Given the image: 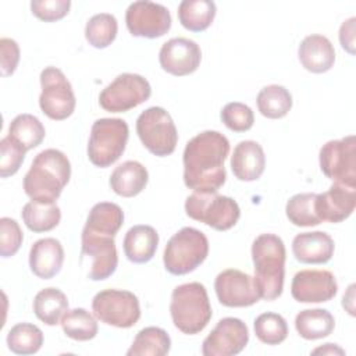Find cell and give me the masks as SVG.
<instances>
[{"label": "cell", "instance_id": "1", "mask_svg": "<svg viewBox=\"0 0 356 356\" xmlns=\"http://www.w3.org/2000/svg\"><path fill=\"white\" fill-rule=\"evenodd\" d=\"M229 140L218 131H203L193 136L184 150V182L189 189L217 192L225 182L224 161Z\"/></svg>", "mask_w": 356, "mask_h": 356}, {"label": "cell", "instance_id": "2", "mask_svg": "<svg viewBox=\"0 0 356 356\" xmlns=\"http://www.w3.org/2000/svg\"><path fill=\"white\" fill-rule=\"evenodd\" d=\"M71 177L68 157L57 149L36 154L24 177V191L35 202L56 203Z\"/></svg>", "mask_w": 356, "mask_h": 356}, {"label": "cell", "instance_id": "3", "mask_svg": "<svg viewBox=\"0 0 356 356\" xmlns=\"http://www.w3.org/2000/svg\"><path fill=\"white\" fill-rule=\"evenodd\" d=\"M285 245L280 236L261 234L253 241V280L261 299L274 300L281 296L285 277Z\"/></svg>", "mask_w": 356, "mask_h": 356}, {"label": "cell", "instance_id": "4", "mask_svg": "<svg viewBox=\"0 0 356 356\" xmlns=\"http://www.w3.org/2000/svg\"><path fill=\"white\" fill-rule=\"evenodd\" d=\"M170 313L174 325L184 334L195 335L206 328L213 312L207 291L200 282H188L174 288Z\"/></svg>", "mask_w": 356, "mask_h": 356}, {"label": "cell", "instance_id": "5", "mask_svg": "<svg viewBox=\"0 0 356 356\" xmlns=\"http://www.w3.org/2000/svg\"><path fill=\"white\" fill-rule=\"evenodd\" d=\"M209 254L206 235L193 227H184L165 245L163 261L172 275H185L196 270Z\"/></svg>", "mask_w": 356, "mask_h": 356}, {"label": "cell", "instance_id": "6", "mask_svg": "<svg viewBox=\"0 0 356 356\" xmlns=\"http://www.w3.org/2000/svg\"><path fill=\"white\" fill-rule=\"evenodd\" d=\"M129 136L128 124L121 118L96 120L88 142V157L96 167L106 168L124 153Z\"/></svg>", "mask_w": 356, "mask_h": 356}, {"label": "cell", "instance_id": "7", "mask_svg": "<svg viewBox=\"0 0 356 356\" xmlns=\"http://www.w3.org/2000/svg\"><path fill=\"white\" fill-rule=\"evenodd\" d=\"M185 211L192 220L200 221L217 231L232 228L241 217L238 203L232 197L218 195L217 192L193 191L185 200Z\"/></svg>", "mask_w": 356, "mask_h": 356}, {"label": "cell", "instance_id": "8", "mask_svg": "<svg viewBox=\"0 0 356 356\" xmlns=\"http://www.w3.org/2000/svg\"><path fill=\"white\" fill-rule=\"evenodd\" d=\"M136 134L142 145L154 156L171 154L178 142V132L170 113L163 107H149L136 120Z\"/></svg>", "mask_w": 356, "mask_h": 356}, {"label": "cell", "instance_id": "9", "mask_svg": "<svg viewBox=\"0 0 356 356\" xmlns=\"http://www.w3.org/2000/svg\"><path fill=\"white\" fill-rule=\"evenodd\" d=\"M92 310L97 320L117 328H129L140 318L136 295L122 289H104L95 295Z\"/></svg>", "mask_w": 356, "mask_h": 356}, {"label": "cell", "instance_id": "10", "mask_svg": "<svg viewBox=\"0 0 356 356\" xmlns=\"http://www.w3.org/2000/svg\"><path fill=\"white\" fill-rule=\"evenodd\" d=\"M42 93L39 106L51 120L61 121L68 118L75 110V95L70 81L57 67H46L40 72Z\"/></svg>", "mask_w": 356, "mask_h": 356}, {"label": "cell", "instance_id": "11", "mask_svg": "<svg viewBox=\"0 0 356 356\" xmlns=\"http://www.w3.org/2000/svg\"><path fill=\"white\" fill-rule=\"evenodd\" d=\"M152 95V86L146 78L138 74H120L99 95L100 106L110 113H124L142 103Z\"/></svg>", "mask_w": 356, "mask_h": 356}, {"label": "cell", "instance_id": "12", "mask_svg": "<svg viewBox=\"0 0 356 356\" xmlns=\"http://www.w3.org/2000/svg\"><path fill=\"white\" fill-rule=\"evenodd\" d=\"M318 159L327 178L356 188V138L353 135L328 140L320 149Z\"/></svg>", "mask_w": 356, "mask_h": 356}, {"label": "cell", "instance_id": "13", "mask_svg": "<svg viewBox=\"0 0 356 356\" xmlns=\"http://www.w3.org/2000/svg\"><path fill=\"white\" fill-rule=\"evenodd\" d=\"M125 22L132 36L156 39L170 31L171 15L168 8L159 3L139 0L128 6Z\"/></svg>", "mask_w": 356, "mask_h": 356}, {"label": "cell", "instance_id": "14", "mask_svg": "<svg viewBox=\"0 0 356 356\" xmlns=\"http://www.w3.org/2000/svg\"><path fill=\"white\" fill-rule=\"evenodd\" d=\"M82 256L90 257V270L88 277L93 281H102L114 274L118 264V254L114 236L99 234L83 227L81 235Z\"/></svg>", "mask_w": 356, "mask_h": 356}, {"label": "cell", "instance_id": "15", "mask_svg": "<svg viewBox=\"0 0 356 356\" xmlns=\"http://www.w3.org/2000/svg\"><path fill=\"white\" fill-rule=\"evenodd\" d=\"M248 342V325L241 318L224 317L204 338L202 353L204 356H234L241 353Z\"/></svg>", "mask_w": 356, "mask_h": 356}, {"label": "cell", "instance_id": "16", "mask_svg": "<svg viewBox=\"0 0 356 356\" xmlns=\"http://www.w3.org/2000/svg\"><path fill=\"white\" fill-rule=\"evenodd\" d=\"M214 289L218 302L227 307H248L261 299L253 277L236 268L221 271L216 277Z\"/></svg>", "mask_w": 356, "mask_h": 356}, {"label": "cell", "instance_id": "17", "mask_svg": "<svg viewBox=\"0 0 356 356\" xmlns=\"http://www.w3.org/2000/svg\"><path fill=\"white\" fill-rule=\"evenodd\" d=\"M338 292L334 274L328 270H302L293 275L291 293L300 303H321L331 300Z\"/></svg>", "mask_w": 356, "mask_h": 356}, {"label": "cell", "instance_id": "18", "mask_svg": "<svg viewBox=\"0 0 356 356\" xmlns=\"http://www.w3.org/2000/svg\"><path fill=\"white\" fill-rule=\"evenodd\" d=\"M202 51L196 42L188 38H172L167 40L159 53L161 68L175 76L195 72L200 65Z\"/></svg>", "mask_w": 356, "mask_h": 356}, {"label": "cell", "instance_id": "19", "mask_svg": "<svg viewBox=\"0 0 356 356\" xmlns=\"http://www.w3.org/2000/svg\"><path fill=\"white\" fill-rule=\"evenodd\" d=\"M356 206V188L334 182L328 191L318 193L314 210L321 221L341 222L346 220Z\"/></svg>", "mask_w": 356, "mask_h": 356}, {"label": "cell", "instance_id": "20", "mask_svg": "<svg viewBox=\"0 0 356 356\" xmlns=\"http://www.w3.org/2000/svg\"><path fill=\"white\" fill-rule=\"evenodd\" d=\"M334 241L323 231L298 234L292 241V253L295 259L305 264H324L334 254Z\"/></svg>", "mask_w": 356, "mask_h": 356}, {"label": "cell", "instance_id": "21", "mask_svg": "<svg viewBox=\"0 0 356 356\" xmlns=\"http://www.w3.org/2000/svg\"><path fill=\"white\" fill-rule=\"evenodd\" d=\"M64 263V249L58 239L43 238L36 241L29 250L31 271L42 280L57 275Z\"/></svg>", "mask_w": 356, "mask_h": 356}, {"label": "cell", "instance_id": "22", "mask_svg": "<svg viewBox=\"0 0 356 356\" xmlns=\"http://www.w3.org/2000/svg\"><path fill=\"white\" fill-rule=\"evenodd\" d=\"M298 57L305 70L314 74H323L334 67L335 50L328 38L314 33L306 36L300 42Z\"/></svg>", "mask_w": 356, "mask_h": 356}, {"label": "cell", "instance_id": "23", "mask_svg": "<svg viewBox=\"0 0 356 356\" xmlns=\"http://www.w3.org/2000/svg\"><path fill=\"white\" fill-rule=\"evenodd\" d=\"M266 167L263 147L254 140L239 142L231 156V170L239 181H256Z\"/></svg>", "mask_w": 356, "mask_h": 356}, {"label": "cell", "instance_id": "24", "mask_svg": "<svg viewBox=\"0 0 356 356\" xmlns=\"http://www.w3.org/2000/svg\"><path fill=\"white\" fill-rule=\"evenodd\" d=\"M159 245V234L150 225H134L124 236V253L127 259L136 264L147 263L153 259Z\"/></svg>", "mask_w": 356, "mask_h": 356}, {"label": "cell", "instance_id": "25", "mask_svg": "<svg viewBox=\"0 0 356 356\" xmlns=\"http://www.w3.org/2000/svg\"><path fill=\"white\" fill-rule=\"evenodd\" d=\"M149 174L143 164L135 160L121 163L110 175L111 189L122 197H134L139 195L147 185Z\"/></svg>", "mask_w": 356, "mask_h": 356}, {"label": "cell", "instance_id": "26", "mask_svg": "<svg viewBox=\"0 0 356 356\" xmlns=\"http://www.w3.org/2000/svg\"><path fill=\"white\" fill-rule=\"evenodd\" d=\"M335 327L334 316L325 309H305L295 317V328L305 339H321L328 337Z\"/></svg>", "mask_w": 356, "mask_h": 356}, {"label": "cell", "instance_id": "27", "mask_svg": "<svg viewBox=\"0 0 356 356\" xmlns=\"http://www.w3.org/2000/svg\"><path fill=\"white\" fill-rule=\"evenodd\" d=\"M68 310V299L58 288H44L33 299V313L46 325H56Z\"/></svg>", "mask_w": 356, "mask_h": 356}, {"label": "cell", "instance_id": "28", "mask_svg": "<svg viewBox=\"0 0 356 356\" xmlns=\"http://www.w3.org/2000/svg\"><path fill=\"white\" fill-rule=\"evenodd\" d=\"M216 3L211 0H184L178 6V19L191 32L207 29L216 17Z\"/></svg>", "mask_w": 356, "mask_h": 356}, {"label": "cell", "instance_id": "29", "mask_svg": "<svg viewBox=\"0 0 356 356\" xmlns=\"http://www.w3.org/2000/svg\"><path fill=\"white\" fill-rule=\"evenodd\" d=\"M122 222L124 211L118 204L111 202H100L90 209L85 228L114 236L120 231Z\"/></svg>", "mask_w": 356, "mask_h": 356}, {"label": "cell", "instance_id": "30", "mask_svg": "<svg viewBox=\"0 0 356 356\" xmlns=\"http://www.w3.org/2000/svg\"><path fill=\"white\" fill-rule=\"evenodd\" d=\"M171 349V338L160 327H145L142 328L136 337L131 348L127 350L128 356H164Z\"/></svg>", "mask_w": 356, "mask_h": 356}, {"label": "cell", "instance_id": "31", "mask_svg": "<svg viewBox=\"0 0 356 356\" xmlns=\"http://www.w3.org/2000/svg\"><path fill=\"white\" fill-rule=\"evenodd\" d=\"M21 217L31 231L39 234L56 228L61 220V211L56 203L31 200L22 207Z\"/></svg>", "mask_w": 356, "mask_h": 356}, {"label": "cell", "instance_id": "32", "mask_svg": "<svg viewBox=\"0 0 356 356\" xmlns=\"http://www.w3.org/2000/svg\"><path fill=\"white\" fill-rule=\"evenodd\" d=\"M46 131L38 117L32 114L17 115L8 128V136L15 140L25 152L38 147L44 139Z\"/></svg>", "mask_w": 356, "mask_h": 356}, {"label": "cell", "instance_id": "33", "mask_svg": "<svg viewBox=\"0 0 356 356\" xmlns=\"http://www.w3.org/2000/svg\"><path fill=\"white\" fill-rule=\"evenodd\" d=\"M256 103L261 115L277 120L285 117L292 108V96L281 85H268L259 92Z\"/></svg>", "mask_w": 356, "mask_h": 356}, {"label": "cell", "instance_id": "34", "mask_svg": "<svg viewBox=\"0 0 356 356\" xmlns=\"http://www.w3.org/2000/svg\"><path fill=\"white\" fill-rule=\"evenodd\" d=\"M42 345L43 332L31 323H18L7 334V346L15 355H33Z\"/></svg>", "mask_w": 356, "mask_h": 356}, {"label": "cell", "instance_id": "35", "mask_svg": "<svg viewBox=\"0 0 356 356\" xmlns=\"http://www.w3.org/2000/svg\"><path fill=\"white\" fill-rule=\"evenodd\" d=\"M60 324L64 334L74 341L93 339L99 330L96 318L82 307L67 310Z\"/></svg>", "mask_w": 356, "mask_h": 356}, {"label": "cell", "instance_id": "36", "mask_svg": "<svg viewBox=\"0 0 356 356\" xmlns=\"http://www.w3.org/2000/svg\"><path fill=\"white\" fill-rule=\"evenodd\" d=\"M118 31L117 19L113 14L100 13L89 18L85 26V38L90 46L96 49H104L110 46Z\"/></svg>", "mask_w": 356, "mask_h": 356}, {"label": "cell", "instance_id": "37", "mask_svg": "<svg viewBox=\"0 0 356 356\" xmlns=\"http://www.w3.org/2000/svg\"><path fill=\"white\" fill-rule=\"evenodd\" d=\"M317 193H296L285 206L288 220L296 227H314L321 222L314 210Z\"/></svg>", "mask_w": 356, "mask_h": 356}, {"label": "cell", "instance_id": "38", "mask_svg": "<svg viewBox=\"0 0 356 356\" xmlns=\"http://www.w3.org/2000/svg\"><path fill=\"white\" fill-rule=\"evenodd\" d=\"M254 334L257 339L267 345H278L288 337V324L278 313H263L254 320Z\"/></svg>", "mask_w": 356, "mask_h": 356}, {"label": "cell", "instance_id": "39", "mask_svg": "<svg viewBox=\"0 0 356 356\" xmlns=\"http://www.w3.org/2000/svg\"><path fill=\"white\" fill-rule=\"evenodd\" d=\"M221 121L234 132H246L253 127L254 115L249 106L241 102H231L221 110Z\"/></svg>", "mask_w": 356, "mask_h": 356}, {"label": "cell", "instance_id": "40", "mask_svg": "<svg viewBox=\"0 0 356 356\" xmlns=\"http://www.w3.org/2000/svg\"><path fill=\"white\" fill-rule=\"evenodd\" d=\"M25 150L8 135L0 140V177L14 175L25 159Z\"/></svg>", "mask_w": 356, "mask_h": 356}, {"label": "cell", "instance_id": "41", "mask_svg": "<svg viewBox=\"0 0 356 356\" xmlns=\"http://www.w3.org/2000/svg\"><path fill=\"white\" fill-rule=\"evenodd\" d=\"M22 231L18 222L10 217L0 218V254L3 257L14 256L22 245Z\"/></svg>", "mask_w": 356, "mask_h": 356}, {"label": "cell", "instance_id": "42", "mask_svg": "<svg viewBox=\"0 0 356 356\" xmlns=\"http://www.w3.org/2000/svg\"><path fill=\"white\" fill-rule=\"evenodd\" d=\"M71 7L70 0H32L31 10L35 17L44 22H53L64 18Z\"/></svg>", "mask_w": 356, "mask_h": 356}, {"label": "cell", "instance_id": "43", "mask_svg": "<svg viewBox=\"0 0 356 356\" xmlns=\"http://www.w3.org/2000/svg\"><path fill=\"white\" fill-rule=\"evenodd\" d=\"M19 61V47L14 39H0V70L3 76L11 75Z\"/></svg>", "mask_w": 356, "mask_h": 356}, {"label": "cell", "instance_id": "44", "mask_svg": "<svg viewBox=\"0 0 356 356\" xmlns=\"http://www.w3.org/2000/svg\"><path fill=\"white\" fill-rule=\"evenodd\" d=\"M355 21L356 18L352 17L343 21V24L339 28L341 46L350 54H355Z\"/></svg>", "mask_w": 356, "mask_h": 356}, {"label": "cell", "instance_id": "45", "mask_svg": "<svg viewBox=\"0 0 356 356\" xmlns=\"http://www.w3.org/2000/svg\"><path fill=\"white\" fill-rule=\"evenodd\" d=\"M313 355H341L343 356L345 355V350L341 349L338 345L335 343H324L323 346H318L316 348L313 352Z\"/></svg>", "mask_w": 356, "mask_h": 356}]
</instances>
